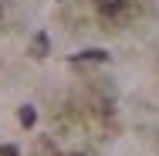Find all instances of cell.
<instances>
[{"label": "cell", "instance_id": "1", "mask_svg": "<svg viewBox=\"0 0 159 156\" xmlns=\"http://www.w3.org/2000/svg\"><path fill=\"white\" fill-rule=\"evenodd\" d=\"M95 3H98V10L108 14V17H115V14L125 10V0H95Z\"/></svg>", "mask_w": 159, "mask_h": 156}, {"label": "cell", "instance_id": "2", "mask_svg": "<svg viewBox=\"0 0 159 156\" xmlns=\"http://www.w3.org/2000/svg\"><path fill=\"white\" fill-rule=\"evenodd\" d=\"M31 54H34V58H44V54H48V34H34Z\"/></svg>", "mask_w": 159, "mask_h": 156}, {"label": "cell", "instance_id": "3", "mask_svg": "<svg viewBox=\"0 0 159 156\" xmlns=\"http://www.w3.org/2000/svg\"><path fill=\"white\" fill-rule=\"evenodd\" d=\"M78 61H108V51H102V48H88V51L78 54Z\"/></svg>", "mask_w": 159, "mask_h": 156}, {"label": "cell", "instance_id": "4", "mask_svg": "<svg viewBox=\"0 0 159 156\" xmlns=\"http://www.w3.org/2000/svg\"><path fill=\"white\" fill-rule=\"evenodd\" d=\"M17 119H20V125H27V129H31V125L37 122V112H34L31 105H20V112H17Z\"/></svg>", "mask_w": 159, "mask_h": 156}, {"label": "cell", "instance_id": "5", "mask_svg": "<svg viewBox=\"0 0 159 156\" xmlns=\"http://www.w3.org/2000/svg\"><path fill=\"white\" fill-rule=\"evenodd\" d=\"M0 156H20V153H17V146H0Z\"/></svg>", "mask_w": 159, "mask_h": 156}, {"label": "cell", "instance_id": "6", "mask_svg": "<svg viewBox=\"0 0 159 156\" xmlns=\"http://www.w3.org/2000/svg\"><path fill=\"white\" fill-rule=\"evenodd\" d=\"M0 14H3V7H0Z\"/></svg>", "mask_w": 159, "mask_h": 156}, {"label": "cell", "instance_id": "7", "mask_svg": "<svg viewBox=\"0 0 159 156\" xmlns=\"http://www.w3.org/2000/svg\"><path fill=\"white\" fill-rule=\"evenodd\" d=\"M75 156H81V153H75Z\"/></svg>", "mask_w": 159, "mask_h": 156}]
</instances>
